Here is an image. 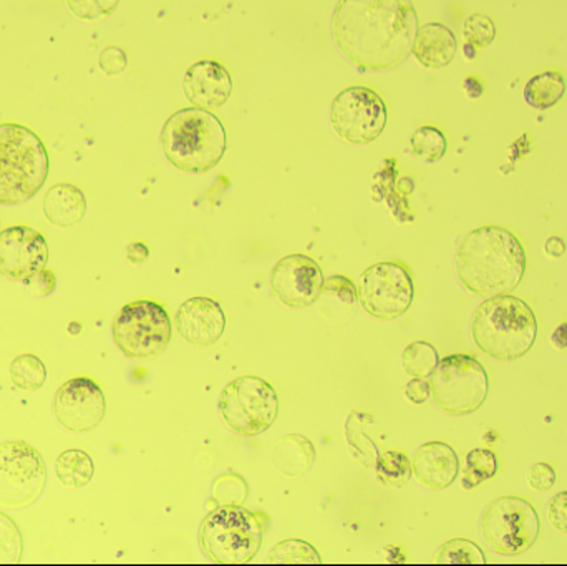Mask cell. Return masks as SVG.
I'll list each match as a JSON object with an SVG mask.
<instances>
[{
    "instance_id": "obj_1",
    "label": "cell",
    "mask_w": 567,
    "mask_h": 566,
    "mask_svg": "<svg viewBox=\"0 0 567 566\" xmlns=\"http://www.w3.org/2000/svg\"><path fill=\"white\" fill-rule=\"evenodd\" d=\"M412 0H339L333 40L360 70H389L412 55L419 32Z\"/></svg>"
},
{
    "instance_id": "obj_2",
    "label": "cell",
    "mask_w": 567,
    "mask_h": 566,
    "mask_svg": "<svg viewBox=\"0 0 567 566\" xmlns=\"http://www.w3.org/2000/svg\"><path fill=\"white\" fill-rule=\"evenodd\" d=\"M525 272V248L516 235L502 226L473 229L460 245L456 275L473 295H509L518 288Z\"/></svg>"
},
{
    "instance_id": "obj_3",
    "label": "cell",
    "mask_w": 567,
    "mask_h": 566,
    "mask_svg": "<svg viewBox=\"0 0 567 566\" xmlns=\"http://www.w3.org/2000/svg\"><path fill=\"white\" fill-rule=\"evenodd\" d=\"M473 341L483 354L516 361L532 351L538 321L528 302L512 295L493 296L473 316Z\"/></svg>"
},
{
    "instance_id": "obj_4",
    "label": "cell",
    "mask_w": 567,
    "mask_h": 566,
    "mask_svg": "<svg viewBox=\"0 0 567 566\" xmlns=\"http://www.w3.org/2000/svg\"><path fill=\"white\" fill-rule=\"evenodd\" d=\"M159 140L166 159L185 173H206L215 168L228 145L221 120L209 110L196 106L173 113Z\"/></svg>"
},
{
    "instance_id": "obj_5",
    "label": "cell",
    "mask_w": 567,
    "mask_h": 566,
    "mask_svg": "<svg viewBox=\"0 0 567 566\" xmlns=\"http://www.w3.org/2000/svg\"><path fill=\"white\" fill-rule=\"evenodd\" d=\"M42 138L19 123H0V205L29 202L49 178Z\"/></svg>"
},
{
    "instance_id": "obj_6",
    "label": "cell",
    "mask_w": 567,
    "mask_h": 566,
    "mask_svg": "<svg viewBox=\"0 0 567 566\" xmlns=\"http://www.w3.org/2000/svg\"><path fill=\"white\" fill-rule=\"evenodd\" d=\"M265 531L259 515L241 505H221L203 522L199 541L215 564L245 565L261 550Z\"/></svg>"
},
{
    "instance_id": "obj_7",
    "label": "cell",
    "mask_w": 567,
    "mask_h": 566,
    "mask_svg": "<svg viewBox=\"0 0 567 566\" xmlns=\"http://www.w3.org/2000/svg\"><path fill=\"white\" fill-rule=\"evenodd\" d=\"M116 348L130 359L155 358L172 341V319L162 305L148 299L123 306L112 326Z\"/></svg>"
},
{
    "instance_id": "obj_8",
    "label": "cell",
    "mask_w": 567,
    "mask_h": 566,
    "mask_svg": "<svg viewBox=\"0 0 567 566\" xmlns=\"http://www.w3.org/2000/svg\"><path fill=\"white\" fill-rule=\"evenodd\" d=\"M432 398L449 414L466 415L478 411L488 398V374L478 359L453 354L442 359L430 375Z\"/></svg>"
},
{
    "instance_id": "obj_9",
    "label": "cell",
    "mask_w": 567,
    "mask_h": 566,
    "mask_svg": "<svg viewBox=\"0 0 567 566\" xmlns=\"http://www.w3.org/2000/svg\"><path fill=\"white\" fill-rule=\"evenodd\" d=\"M219 409L233 431L245 435L262 434L278 419V392L258 375H243L226 385Z\"/></svg>"
},
{
    "instance_id": "obj_10",
    "label": "cell",
    "mask_w": 567,
    "mask_h": 566,
    "mask_svg": "<svg viewBox=\"0 0 567 566\" xmlns=\"http://www.w3.org/2000/svg\"><path fill=\"white\" fill-rule=\"evenodd\" d=\"M542 524L536 508L522 497H502L486 508L482 534L498 554L522 555L538 541Z\"/></svg>"
},
{
    "instance_id": "obj_11",
    "label": "cell",
    "mask_w": 567,
    "mask_h": 566,
    "mask_svg": "<svg viewBox=\"0 0 567 566\" xmlns=\"http://www.w3.org/2000/svg\"><path fill=\"white\" fill-rule=\"evenodd\" d=\"M357 298L373 318L395 319L405 315L415 298L409 266L400 261L370 266L360 279Z\"/></svg>"
},
{
    "instance_id": "obj_12",
    "label": "cell",
    "mask_w": 567,
    "mask_h": 566,
    "mask_svg": "<svg viewBox=\"0 0 567 566\" xmlns=\"http://www.w3.org/2000/svg\"><path fill=\"white\" fill-rule=\"evenodd\" d=\"M47 484L45 461L22 441L0 444V505L10 508L33 504Z\"/></svg>"
},
{
    "instance_id": "obj_13",
    "label": "cell",
    "mask_w": 567,
    "mask_h": 566,
    "mask_svg": "<svg viewBox=\"0 0 567 566\" xmlns=\"http://www.w3.org/2000/svg\"><path fill=\"white\" fill-rule=\"evenodd\" d=\"M386 105L379 93L355 85L342 90L330 106V123L340 138L355 145L375 142L386 126Z\"/></svg>"
},
{
    "instance_id": "obj_14",
    "label": "cell",
    "mask_w": 567,
    "mask_h": 566,
    "mask_svg": "<svg viewBox=\"0 0 567 566\" xmlns=\"http://www.w3.org/2000/svg\"><path fill=\"white\" fill-rule=\"evenodd\" d=\"M53 411H55L56 421L66 431H93L105 419V394L93 379L80 375L60 385L53 401Z\"/></svg>"
},
{
    "instance_id": "obj_15",
    "label": "cell",
    "mask_w": 567,
    "mask_h": 566,
    "mask_svg": "<svg viewBox=\"0 0 567 566\" xmlns=\"http://www.w3.org/2000/svg\"><path fill=\"white\" fill-rule=\"evenodd\" d=\"M49 245L42 233L17 225L0 231V275L12 281H25L45 269Z\"/></svg>"
},
{
    "instance_id": "obj_16",
    "label": "cell",
    "mask_w": 567,
    "mask_h": 566,
    "mask_svg": "<svg viewBox=\"0 0 567 566\" xmlns=\"http://www.w3.org/2000/svg\"><path fill=\"white\" fill-rule=\"evenodd\" d=\"M323 272L310 256L289 255L271 272L272 295L289 308H307L319 301Z\"/></svg>"
},
{
    "instance_id": "obj_17",
    "label": "cell",
    "mask_w": 567,
    "mask_h": 566,
    "mask_svg": "<svg viewBox=\"0 0 567 566\" xmlns=\"http://www.w3.org/2000/svg\"><path fill=\"white\" fill-rule=\"evenodd\" d=\"M183 90L192 106L212 112L231 99V73L216 60H199L186 70Z\"/></svg>"
},
{
    "instance_id": "obj_18",
    "label": "cell",
    "mask_w": 567,
    "mask_h": 566,
    "mask_svg": "<svg viewBox=\"0 0 567 566\" xmlns=\"http://www.w3.org/2000/svg\"><path fill=\"white\" fill-rule=\"evenodd\" d=\"M176 329L189 344L206 348L221 339L226 329L225 311L215 299L203 296L188 299L176 312Z\"/></svg>"
},
{
    "instance_id": "obj_19",
    "label": "cell",
    "mask_w": 567,
    "mask_h": 566,
    "mask_svg": "<svg viewBox=\"0 0 567 566\" xmlns=\"http://www.w3.org/2000/svg\"><path fill=\"white\" fill-rule=\"evenodd\" d=\"M412 471L420 484L442 491L458 477L460 459L445 442H429L415 452Z\"/></svg>"
},
{
    "instance_id": "obj_20",
    "label": "cell",
    "mask_w": 567,
    "mask_h": 566,
    "mask_svg": "<svg viewBox=\"0 0 567 566\" xmlns=\"http://www.w3.org/2000/svg\"><path fill=\"white\" fill-rule=\"evenodd\" d=\"M456 50L458 42L455 33L439 22L420 27L412 47L413 56L425 69H443L450 65L455 59Z\"/></svg>"
},
{
    "instance_id": "obj_21",
    "label": "cell",
    "mask_w": 567,
    "mask_h": 566,
    "mask_svg": "<svg viewBox=\"0 0 567 566\" xmlns=\"http://www.w3.org/2000/svg\"><path fill=\"white\" fill-rule=\"evenodd\" d=\"M86 213V198L79 186L59 183L45 193L43 215L55 228H72Z\"/></svg>"
},
{
    "instance_id": "obj_22",
    "label": "cell",
    "mask_w": 567,
    "mask_h": 566,
    "mask_svg": "<svg viewBox=\"0 0 567 566\" xmlns=\"http://www.w3.org/2000/svg\"><path fill=\"white\" fill-rule=\"evenodd\" d=\"M275 467L287 477L307 474L316 462V449L309 439L299 434H289L278 441L272 452Z\"/></svg>"
},
{
    "instance_id": "obj_23",
    "label": "cell",
    "mask_w": 567,
    "mask_h": 566,
    "mask_svg": "<svg viewBox=\"0 0 567 566\" xmlns=\"http://www.w3.org/2000/svg\"><path fill=\"white\" fill-rule=\"evenodd\" d=\"M566 89V79L563 73L549 70L529 79L525 86V100L533 109L545 112L561 102Z\"/></svg>"
},
{
    "instance_id": "obj_24",
    "label": "cell",
    "mask_w": 567,
    "mask_h": 566,
    "mask_svg": "<svg viewBox=\"0 0 567 566\" xmlns=\"http://www.w3.org/2000/svg\"><path fill=\"white\" fill-rule=\"evenodd\" d=\"M56 477L66 487L80 488L90 484L95 474V464L86 452L72 449L56 459Z\"/></svg>"
},
{
    "instance_id": "obj_25",
    "label": "cell",
    "mask_w": 567,
    "mask_h": 566,
    "mask_svg": "<svg viewBox=\"0 0 567 566\" xmlns=\"http://www.w3.org/2000/svg\"><path fill=\"white\" fill-rule=\"evenodd\" d=\"M410 150L413 155L426 163H436L446 155L449 142L445 133L432 125L419 126L410 136Z\"/></svg>"
},
{
    "instance_id": "obj_26",
    "label": "cell",
    "mask_w": 567,
    "mask_h": 566,
    "mask_svg": "<svg viewBox=\"0 0 567 566\" xmlns=\"http://www.w3.org/2000/svg\"><path fill=\"white\" fill-rule=\"evenodd\" d=\"M10 379L20 391L32 392L47 381V368L42 359L33 354H22L10 364Z\"/></svg>"
},
{
    "instance_id": "obj_27",
    "label": "cell",
    "mask_w": 567,
    "mask_h": 566,
    "mask_svg": "<svg viewBox=\"0 0 567 566\" xmlns=\"http://www.w3.org/2000/svg\"><path fill=\"white\" fill-rule=\"evenodd\" d=\"M498 472V457L488 449H475L466 455L465 472H463V488L472 491L483 482L492 481Z\"/></svg>"
},
{
    "instance_id": "obj_28",
    "label": "cell",
    "mask_w": 567,
    "mask_h": 566,
    "mask_svg": "<svg viewBox=\"0 0 567 566\" xmlns=\"http://www.w3.org/2000/svg\"><path fill=\"white\" fill-rule=\"evenodd\" d=\"M380 484L390 488H402L412 477V462L402 452H385L375 462Z\"/></svg>"
},
{
    "instance_id": "obj_29",
    "label": "cell",
    "mask_w": 567,
    "mask_h": 566,
    "mask_svg": "<svg viewBox=\"0 0 567 566\" xmlns=\"http://www.w3.org/2000/svg\"><path fill=\"white\" fill-rule=\"evenodd\" d=\"M402 364L406 374L412 378H430L440 364L439 351L430 342H412L403 351Z\"/></svg>"
},
{
    "instance_id": "obj_30",
    "label": "cell",
    "mask_w": 567,
    "mask_h": 566,
    "mask_svg": "<svg viewBox=\"0 0 567 566\" xmlns=\"http://www.w3.org/2000/svg\"><path fill=\"white\" fill-rule=\"evenodd\" d=\"M440 565H485L486 557L482 548L465 538L446 542L435 558Z\"/></svg>"
},
{
    "instance_id": "obj_31",
    "label": "cell",
    "mask_w": 567,
    "mask_h": 566,
    "mask_svg": "<svg viewBox=\"0 0 567 566\" xmlns=\"http://www.w3.org/2000/svg\"><path fill=\"white\" fill-rule=\"evenodd\" d=\"M271 564L279 565H319L320 555L312 545L302 541H286L276 545L269 555Z\"/></svg>"
},
{
    "instance_id": "obj_32",
    "label": "cell",
    "mask_w": 567,
    "mask_h": 566,
    "mask_svg": "<svg viewBox=\"0 0 567 566\" xmlns=\"http://www.w3.org/2000/svg\"><path fill=\"white\" fill-rule=\"evenodd\" d=\"M23 538L9 515L0 512V565H16L22 560Z\"/></svg>"
},
{
    "instance_id": "obj_33",
    "label": "cell",
    "mask_w": 567,
    "mask_h": 566,
    "mask_svg": "<svg viewBox=\"0 0 567 566\" xmlns=\"http://www.w3.org/2000/svg\"><path fill=\"white\" fill-rule=\"evenodd\" d=\"M463 37L468 49H485L496 39L495 22L485 13H472L463 23Z\"/></svg>"
},
{
    "instance_id": "obj_34",
    "label": "cell",
    "mask_w": 567,
    "mask_h": 566,
    "mask_svg": "<svg viewBox=\"0 0 567 566\" xmlns=\"http://www.w3.org/2000/svg\"><path fill=\"white\" fill-rule=\"evenodd\" d=\"M320 298L332 299V301L339 302L347 318H352L355 315L357 302H359L357 289L353 282L346 278V276H330L329 279H326Z\"/></svg>"
},
{
    "instance_id": "obj_35",
    "label": "cell",
    "mask_w": 567,
    "mask_h": 566,
    "mask_svg": "<svg viewBox=\"0 0 567 566\" xmlns=\"http://www.w3.org/2000/svg\"><path fill=\"white\" fill-rule=\"evenodd\" d=\"M69 6L70 12L79 17L80 20L106 19L115 12L118 7L120 0H65Z\"/></svg>"
},
{
    "instance_id": "obj_36",
    "label": "cell",
    "mask_w": 567,
    "mask_h": 566,
    "mask_svg": "<svg viewBox=\"0 0 567 566\" xmlns=\"http://www.w3.org/2000/svg\"><path fill=\"white\" fill-rule=\"evenodd\" d=\"M215 491L219 505H229V495H231V505H241L248 497V485L239 475H225L219 478Z\"/></svg>"
},
{
    "instance_id": "obj_37",
    "label": "cell",
    "mask_w": 567,
    "mask_h": 566,
    "mask_svg": "<svg viewBox=\"0 0 567 566\" xmlns=\"http://www.w3.org/2000/svg\"><path fill=\"white\" fill-rule=\"evenodd\" d=\"M126 65H128V56H126L125 50L120 49V47H106L100 53V69L106 75H120V73L125 72Z\"/></svg>"
},
{
    "instance_id": "obj_38",
    "label": "cell",
    "mask_w": 567,
    "mask_h": 566,
    "mask_svg": "<svg viewBox=\"0 0 567 566\" xmlns=\"http://www.w3.org/2000/svg\"><path fill=\"white\" fill-rule=\"evenodd\" d=\"M528 484L529 487L538 492L551 491L556 484L555 469L549 464H545V462L533 465L528 471Z\"/></svg>"
},
{
    "instance_id": "obj_39",
    "label": "cell",
    "mask_w": 567,
    "mask_h": 566,
    "mask_svg": "<svg viewBox=\"0 0 567 566\" xmlns=\"http://www.w3.org/2000/svg\"><path fill=\"white\" fill-rule=\"evenodd\" d=\"M27 288H29L30 292L37 296H49L55 291L56 288V276L55 272L50 271V269H42V271L35 272V275L30 276L29 279H25Z\"/></svg>"
},
{
    "instance_id": "obj_40",
    "label": "cell",
    "mask_w": 567,
    "mask_h": 566,
    "mask_svg": "<svg viewBox=\"0 0 567 566\" xmlns=\"http://www.w3.org/2000/svg\"><path fill=\"white\" fill-rule=\"evenodd\" d=\"M549 522L556 531L567 534V491L559 492L549 504Z\"/></svg>"
},
{
    "instance_id": "obj_41",
    "label": "cell",
    "mask_w": 567,
    "mask_h": 566,
    "mask_svg": "<svg viewBox=\"0 0 567 566\" xmlns=\"http://www.w3.org/2000/svg\"><path fill=\"white\" fill-rule=\"evenodd\" d=\"M405 395L412 404H425L432 395V385L426 378H413L406 384Z\"/></svg>"
},
{
    "instance_id": "obj_42",
    "label": "cell",
    "mask_w": 567,
    "mask_h": 566,
    "mask_svg": "<svg viewBox=\"0 0 567 566\" xmlns=\"http://www.w3.org/2000/svg\"><path fill=\"white\" fill-rule=\"evenodd\" d=\"M150 248L142 241L130 243L126 246V259L132 265L140 266L148 259Z\"/></svg>"
},
{
    "instance_id": "obj_43",
    "label": "cell",
    "mask_w": 567,
    "mask_h": 566,
    "mask_svg": "<svg viewBox=\"0 0 567 566\" xmlns=\"http://www.w3.org/2000/svg\"><path fill=\"white\" fill-rule=\"evenodd\" d=\"M566 243L561 236H551L545 245L546 256L551 259L563 258L566 255Z\"/></svg>"
},
{
    "instance_id": "obj_44",
    "label": "cell",
    "mask_w": 567,
    "mask_h": 566,
    "mask_svg": "<svg viewBox=\"0 0 567 566\" xmlns=\"http://www.w3.org/2000/svg\"><path fill=\"white\" fill-rule=\"evenodd\" d=\"M551 342L558 349H567V322H563L561 326L556 328L551 336Z\"/></svg>"
},
{
    "instance_id": "obj_45",
    "label": "cell",
    "mask_w": 567,
    "mask_h": 566,
    "mask_svg": "<svg viewBox=\"0 0 567 566\" xmlns=\"http://www.w3.org/2000/svg\"><path fill=\"white\" fill-rule=\"evenodd\" d=\"M465 90L472 99H478L483 93L482 82H480L478 79H475V76H470V79L465 80Z\"/></svg>"
}]
</instances>
